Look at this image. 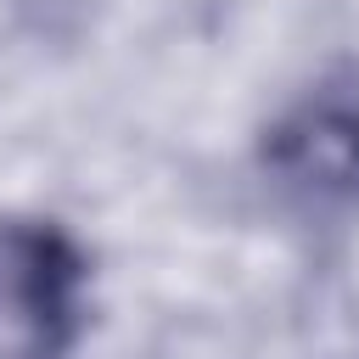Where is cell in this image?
I'll return each mask as SVG.
<instances>
[{"instance_id":"6da1fadb","label":"cell","mask_w":359,"mask_h":359,"mask_svg":"<svg viewBox=\"0 0 359 359\" xmlns=\"http://www.w3.org/2000/svg\"><path fill=\"white\" fill-rule=\"evenodd\" d=\"M79 325V247L45 219H0V359H67Z\"/></svg>"},{"instance_id":"7a4b0ae2","label":"cell","mask_w":359,"mask_h":359,"mask_svg":"<svg viewBox=\"0 0 359 359\" xmlns=\"http://www.w3.org/2000/svg\"><path fill=\"white\" fill-rule=\"evenodd\" d=\"M269 180L314 213H359V73L303 90L264 135Z\"/></svg>"}]
</instances>
